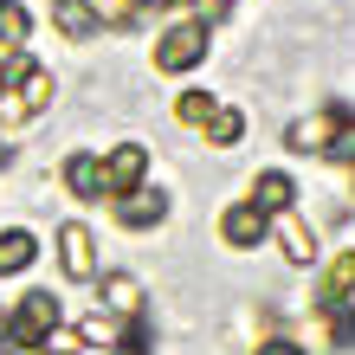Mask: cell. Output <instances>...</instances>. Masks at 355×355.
<instances>
[{"label": "cell", "mask_w": 355, "mask_h": 355, "mask_svg": "<svg viewBox=\"0 0 355 355\" xmlns=\"http://www.w3.org/2000/svg\"><path fill=\"white\" fill-rule=\"evenodd\" d=\"M52 329H58V297L52 291H26V297L7 310V343L13 349H39Z\"/></svg>", "instance_id": "1"}, {"label": "cell", "mask_w": 355, "mask_h": 355, "mask_svg": "<svg viewBox=\"0 0 355 355\" xmlns=\"http://www.w3.org/2000/svg\"><path fill=\"white\" fill-rule=\"evenodd\" d=\"M142 175H149V149L142 142H123V149H110V162H97L103 200H123L130 187H142Z\"/></svg>", "instance_id": "2"}, {"label": "cell", "mask_w": 355, "mask_h": 355, "mask_svg": "<svg viewBox=\"0 0 355 355\" xmlns=\"http://www.w3.org/2000/svg\"><path fill=\"white\" fill-rule=\"evenodd\" d=\"M200 58H207V26H200V19L168 26V33H162V46H155V65L162 71H194Z\"/></svg>", "instance_id": "3"}, {"label": "cell", "mask_w": 355, "mask_h": 355, "mask_svg": "<svg viewBox=\"0 0 355 355\" xmlns=\"http://www.w3.org/2000/svg\"><path fill=\"white\" fill-rule=\"evenodd\" d=\"M58 252H65V278L71 284H97L103 278V265H97V239H91V226H58Z\"/></svg>", "instance_id": "4"}, {"label": "cell", "mask_w": 355, "mask_h": 355, "mask_svg": "<svg viewBox=\"0 0 355 355\" xmlns=\"http://www.w3.org/2000/svg\"><path fill=\"white\" fill-rule=\"evenodd\" d=\"M0 78H19V91H13V97L26 103V116L52 103V71H46V65H33L26 52H7V65H0Z\"/></svg>", "instance_id": "5"}, {"label": "cell", "mask_w": 355, "mask_h": 355, "mask_svg": "<svg viewBox=\"0 0 355 355\" xmlns=\"http://www.w3.org/2000/svg\"><path fill=\"white\" fill-rule=\"evenodd\" d=\"M336 123H343V103H336V110H317V116H297V123L284 130V142H291L297 155H323L329 136H336Z\"/></svg>", "instance_id": "6"}, {"label": "cell", "mask_w": 355, "mask_h": 355, "mask_svg": "<svg viewBox=\"0 0 355 355\" xmlns=\"http://www.w3.org/2000/svg\"><path fill=\"white\" fill-rule=\"evenodd\" d=\"M265 220H271V233H278V245H284L291 265H317V233H310L291 207H284V214H265Z\"/></svg>", "instance_id": "7"}, {"label": "cell", "mask_w": 355, "mask_h": 355, "mask_svg": "<svg viewBox=\"0 0 355 355\" xmlns=\"http://www.w3.org/2000/svg\"><path fill=\"white\" fill-rule=\"evenodd\" d=\"M220 239H226V245H259V239H265V214H259L252 200L226 207V214H220Z\"/></svg>", "instance_id": "8"}, {"label": "cell", "mask_w": 355, "mask_h": 355, "mask_svg": "<svg viewBox=\"0 0 355 355\" xmlns=\"http://www.w3.org/2000/svg\"><path fill=\"white\" fill-rule=\"evenodd\" d=\"M116 214H123V226H155L162 214H168V200H162L155 187H130V194L116 200Z\"/></svg>", "instance_id": "9"}, {"label": "cell", "mask_w": 355, "mask_h": 355, "mask_svg": "<svg viewBox=\"0 0 355 355\" xmlns=\"http://www.w3.org/2000/svg\"><path fill=\"white\" fill-rule=\"evenodd\" d=\"M291 194H297V187H291V175H284V168H265V175L252 181V207H259V214H284Z\"/></svg>", "instance_id": "10"}, {"label": "cell", "mask_w": 355, "mask_h": 355, "mask_svg": "<svg viewBox=\"0 0 355 355\" xmlns=\"http://www.w3.org/2000/svg\"><path fill=\"white\" fill-rule=\"evenodd\" d=\"M103 304H110V317H136L142 310V284L130 278V271H110V278H103Z\"/></svg>", "instance_id": "11"}, {"label": "cell", "mask_w": 355, "mask_h": 355, "mask_svg": "<svg viewBox=\"0 0 355 355\" xmlns=\"http://www.w3.org/2000/svg\"><path fill=\"white\" fill-rule=\"evenodd\" d=\"M33 259H39L33 233H19V226H13V233H0V278H13V271H26Z\"/></svg>", "instance_id": "12"}, {"label": "cell", "mask_w": 355, "mask_h": 355, "mask_svg": "<svg viewBox=\"0 0 355 355\" xmlns=\"http://www.w3.org/2000/svg\"><path fill=\"white\" fill-rule=\"evenodd\" d=\"M349 297H355V252H343L336 265L323 271V304L336 310V304H349Z\"/></svg>", "instance_id": "13"}, {"label": "cell", "mask_w": 355, "mask_h": 355, "mask_svg": "<svg viewBox=\"0 0 355 355\" xmlns=\"http://www.w3.org/2000/svg\"><path fill=\"white\" fill-rule=\"evenodd\" d=\"M26 33H33V13L19 0H0V46H26Z\"/></svg>", "instance_id": "14"}, {"label": "cell", "mask_w": 355, "mask_h": 355, "mask_svg": "<svg viewBox=\"0 0 355 355\" xmlns=\"http://www.w3.org/2000/svg\"><path fill=\"white\" fill-rule=\"evenodd\" d=\"M65 181H71V194L103 200V181H97V162H91V155H71V162H65Z\"/></svg>", "instance_id": "15"}, {"label": "cell", "mask_w": 355, "mask_h": 355, "mask_svg": "<svg viewBox=\"0 0 355 355\" xmlns=\"http://www.w3.org/2000/svg\"><path fill=\"white\" fill-rule=\"evenodd\" d=\"M214 110H220V103H214V91H181V97H175V116H181V123H194V130H200V123L214 116Z\"/></svg>", "instance_id": "16"}, {"label": "cell", "mask_w": 355, "mask_h": 355, "mask_svg": "<svg viewBox=\"0 0 355 355\" xmlns=\"http://www.w3.org/2000/svg\"><path fill=\"white\" fill-rule=\"evenodd\" d=\"M200 130H207V142H239V130H245V116H239V110H226V103H220V110L207 116Z\"/></svg>", "instance_id": "17"}, {"label": "cell", "mask_w": 355, "mask_h": 355, "mask_svg": "<svg viewBox=\"0 0 355 355\" xmlns=\"http://www.w3.org/2000/svg\"><path fill=\"white\" fill-rule=\"evenodd\" d=\"M78 336H85V343H116V336H123V317L97 310V317H85V323H78Z\"/></svg>", "instance_id": "18"}, {"label": "cell", "mask_w": 355, "mask_h": 355, "mask_svg": "<svg viewBox=\"0 0 355 355\" xmlns=\"http://www.w3.org/2000/svg\"><path fill=\"white\" fill-rule=\"evenodd\" d=\"M58 26H65L71 39H85L97 19H91V7H85V0H58Z\"/></svg>", "instance_id": "19"}, {"label": "cell", "mask_w": 355, "mask_h": 355, "mask_svg": "<svg viewBox=\"0 0 355 355\" xmlns=\"http://www.w3.org/2000/svg\"><path fill=\"white\" fill-rule=\"evenodd\" d=\"M329 162H355V116L343 110V123H336V136H329V149H323Z\"/></svg>", "instance_id": "20"}, {"label": "cell", "mask_w": 355, "mask_h": 355, "mask_svg": "<svg viewBox=\"0 0 355 355\" xmlns=\"http://www.w3.org/2000/svg\"><path fill=\"white\" fill-rule=\"evenodd\" d=\"M85 7H91V19H110V26H123V19H136L142 0H85Z\"/></svg>", "instance_id": "21"}, {"label": "cell", "mask_w": 355, "mask_h": 355, "mask_svg": "<svg viewBox=\"0 0 355 355\" xmlns=\"http://www.w3.org/2000/svg\"><path fill=\"white\" fill-rule=\"evenodd\" d=\"M39 349H46V355H78V349H85V336H78V329H52Z\"/></svg>", "instance_id": "22"}, {"label": "cell", "mask_w": 355, "mask_h": 355, "mask_svg": "<svg viewBox=\"0 0 355 355\" xmlns=\"http://www.w3.org/2000/svg\"><path fill=\"white\" fill-rule=\"evenodd\" d=\"M13 123H26V103H19L13 91H0V130H13Z\"/></svg>", "instance_id": "23"}, {"label": "cell", "mask_w": 355, "mask_h": 355, "mask_svg": "<svg viewBox=\"0 0 355 355\" xmlns=\"http://www.w3.org/2000/svg\"><path fill=\"white\" fill-rule=\"evenodd\" d=\"M259 355H304L297 343H284V336H271V343H259Z\"/></svg>", "instance_id": "24"}, {"label": "cell", "mask_w": 355, "mask_h": 355, "mask_svg": "<svg viewBox=\"0 0 355 355\" xmlns=\"http://www.w3.org/2000/svg\"><path fill=\"white\" fill-rule=\"evenodd\" d=\"M226 13V0H200V26H207V19H220Z\"/></svg>", "instance_id": "25"}, {"label": "cell", "mask_w": 355, "mask_h": 355, "mask_svg": "<svg viewBox=\"0 0 355 355\" xmlns=\"http://www.w3.org/2000/svg\"><path fill=\"white\" fill-rule=\"evenodd\" d=\"M162 7H175V0H162Z\"/></svg>", "instance_id": "26"}, {"label": "cell", "mask_w": 355, "mask_h": 355, "mask_svg": "<svg viewBox=\"0 0 355 355\" xmlns=\"http://www.w3.org/2000/svg\"><path fill=\"white\" fill-rule=\"evenodd\" d=\"M0 162H7V149H0Z\"/></svg>", "instance_id": "27"}]
</instances>
